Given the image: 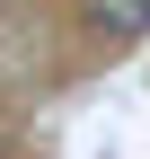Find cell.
Segmentation results:
<instances>
[{
  "mask_svg": "<svg viewBox=\"0 0 150 159\" xmlns=\"http://www.w3.org/2000/svg\"><path fill=\"white\" fill-rule=\"evenodd\" d=\"M88 27L115 35V44H141L150 35V0H88Z\"/></svg>",
  "mask_w": 150,
  "mask_h": 159,
  "instance_id": "1",
  "label": "cell"
}]
</instances>
